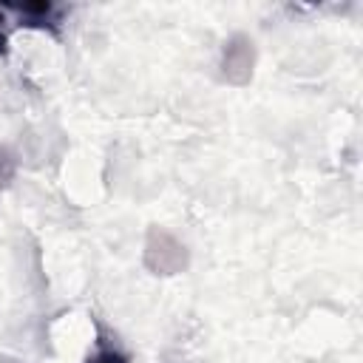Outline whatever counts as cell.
Listing matches in <instances>:
<instances>
[{
    "label": "cell",
    "instance_id": "4",
    "mask_svg": "<svg viewBox=\"0 0 363 363\" xmlns=\"http://www.w3.org/2000/svg\"><path fill=\"white\" fill-rule=\"evenodd\" d=\"M0 23H3V14H0ZM6 51V37H3V28H0V54Z\"/></svg>",
    "mask_w": 363,
    "mask_h": 363
},
{
    "label": "cell",
    "instance_id": "2",
    "mask_svg": "<svg viewBox=\"0 0 363 363\" xmlns=\"http://www.w3.org/2000/svg\"><path fill=\"white\" fill-rule=\"evenodd\" d=\"M252 60H255V51H252V40L247 37H233L224 48V74L227 79L233 82H247L250 74H252Z\"/></svg>",
    "mask_w": 363,
    "mask_h": 363
},
{
    "label": "cell",
    "instance_id": "1",
    "mask_svg": "<svg viewBox=\"0 0 363 363\" xmlns=\"http://www.w3.org/2000/svg\"><path fill=\"white\" fill-rule=\"evenodd\" d=\"M145 261H147V267L153 272L173 275V272H179L187 264V255H184V247L170 233L150 230L147 244H145Z\"/></svg>",
    "mask_w": 363,
    "mask_h": 363
},
{
    "label": "cell",
    "instance_id": "3",
    "mask_svg": "<svg viewBox=\"0 0 363 363\" xmlns=\"http://www.w3.org/2000/svg\"><path fill=\"white\" fill-rule=\"evenodd\" d=\"M91 363H122V357L119 354H113V352H102L99 357H94Z\"/></svg>",
    "mask_w": 363,
    "mask_h": 363
}]
</instances>
